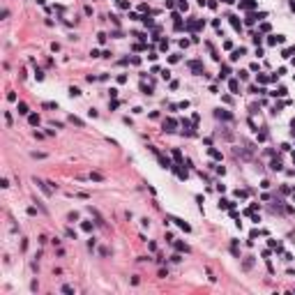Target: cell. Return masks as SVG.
<instances>
[{
    "mask_svg": "<svg viewBox=\"0 0 295 295\" xmlns=\"http://www.w3.org/2000/svg\"><path fill=\"white\" fill-rule=\"evenodd\" d=\"M35 185H39V189H42L46 196H51V194H53V187H49L51 182H44V180H37V178H35Z\"/></svg>",
    "mask_w": 295,
    "mask_h": 295,
    "instance_id": "6da1fadb",
    "label": "cell"
},
{
    "mask_svg": "<svg viewBox=\"0 0 295 295\" xmlns=\"http://www.w3.org/2000/svg\"><path fill=\"white\" fill-rule=\"evenodd\" d=\"M171 221H175V224H178V226H180V228L185 230V233H189V230H192V226H189V224H187V221H182V219H178V217H173V219H171Z\"/></svg>",
    "mask_w": 295,
    "mask_h": 295,
    "instance_id": "7a4b0ae2",
    "label": "cell"
},
{
    "mask_svg": "<svg viewBox=\"0 0 295 295\" xmlns=\"http://www.w3.org/2000/svg\"><path fill=\"white\" fill-rule=\"evenodd\" d=\"M175 125H178V122H175L173 118H168V120H164V131H175Z\"/></svg>",
    "mask_w": 295,
    "mask_h": 295,
    "instance_id": "3957f363",
    "label": "cell"
},
{
    "mask_svg": "<svg viewBox=\"0 0 295 295\" xmlns=\"http://www.w3.org/2000/svg\"><path fill=\"white\" fill-rule=\"evenodd\" d=\"M189 67H192V69H194L196 74H201V71H203V65H201L198 60H194V62H189Z\"/></svg>",
    "mask_w": 295,
    "mask_h": 295,
    "instance_id": "277c9868",
    "label": "cell"
},
{
    "mask_svg": "<svg viewBox=\"0 0 295 295\" xmlns=\"http://www.w3.org/2000/svg\"><path fill=\"white\" fill-rule=\"evenodd\" d=\"M230 23H233V28H235V30H242V23L237 21V16H230Z\"/></svg>",
    "mask_w": 295,
    "mask_h": 295,
    "instance_id": "5b68a950",
    "label": "cell"
},
{
    "mask_svg": "<svg viewBox=\"0 0 295 295\" xmlns=\"http://www.w3.org/2000/svg\"><path fill=\"white\" fill-rule=\"evenodd\" d=\"M217 118H224V120H230V113H226V111H221V108H217Z\"/></svg>",
    "mask_w": 295,
    "mask_h": 295,
    "instance_id": "8992f818",
    "label": "cell"
},
{
    "mask_svg": "<svg viewBox=\"0 0 295 295\" xmlns=\"http://www.w3.org/2000/svg\"><path fill=\"white\" fill-rule=\"evenodd\" d=\"M219 208H224V210H226V208H233V201H226V198H221V201H219Z\"/></svg>",
    "mask_w": 295,
    "mask_h": 295,
    "instance_id": "52a82bcc",
    "label": "cell"
},
{
    "mask_svg": "<svg viewBox=\"0 0 295 295\" xmlns=\"http://www.w3.org/2000/svg\"><path fill=\"white\" fill-rule=\"evenodd\" d=\"M26 113H28V104L21 101V104H19V115H26Z\"/></svg>",
    "mask_w": 295,
    "mask_h": 295,
    "instance_id": "ba28073f",
    "label": "cell"
},
{
    "mask_svg": "<svg viewBox=\"0 0 295 295\" xmlns=\"http://www.w3.org/2000/svg\"><path fill=\"white\" fill-rule=\"evenodd\" d=\"M81 228L85 230V233H90V230H92V221H83V224H81Z\"/></svg>",
    "mask_w": 295,
    "mask_h": 295,
    "instance_id": "9c48e42d",
    "label": "cell"
},
{
    "mask_svg": "<svg viewBox=\"0 0 295 295\" xmlns=\"http://www.w3.org/2000/svg\"><path fill=\"white\" fill-rule=\"evenodd\" d=\"M69 95H71V97H81V90H78V88H74V85H71V88H69Z\"/></svg>",
    "mask_w": 295,
    "mask_h": 295,
    "instance_id": "30bf717a",
    "label": "cell"
},
{
    "mask_svg": "<svg viewBox=\"0 0 295 295\" xmlns=\"http://www.w3.org/2000/svg\"><path fill=\"white\" fill-rule=\"evenodd\" d=\"M175 249H178V251H189V247L182 244V242H175Z\"/></svg>",
    "mask_w": 295,
    "mask_h": 295,
    "instance_id": "8fae6325",
    "label": "cell"
},
{
    "mask_svg": "<svg viewBox=\"0 0 295 295\" xmlns=\"http://www.w3.org/2000/svg\"><path fill=\"white\" fill-rule=\"evenodd\" d=\"M106 37H108L106 33H97V42H99V44H104V42H106Z\"/></svg>",
    "mask_w": 295,
    "mask_h": 295,
    "instance_id": "7c38bea8",
    "label": "cell"
},
{
    "mask_svg": "<svg viewBox=\"0 0 295 295\" xmlns=\"http://www.w3.org/2000/svg\"><path fill=\"white\" fill-rule=\"evenodd\" d=\"M226 76H228V67L224 65V67H221V71H219V78H226Z\"/></svg>",
    "mask_w": 295,
    "mask_h": 295,
    "instance_id": "4fadbf2b",
    "label": "cell"
},
{
    "mask_svg": "<svg viewBox=\"0 0 295 295\" xmlns=\"http://www.w3.org/2000/svg\"><path fill=\"white\" fill-rule=\"evenodd\" d=\"M228 85H230V90H233V92H237V90H240V85H237V81H235V78H233V81H230Z\"/></svg>",
    "mask_w": 295,
    "mask_h": 295,
    "instance_id": "5bb4252c",
    "label": "cell"
},
{
    "mask_svg": "<svg viewBox=\"0 0 295 295\" xmlns=\"http://www.w3.org/2000/svg\"><path fill=\"white\" fill-rule=\"evenodd\" d=\"M251 265H254V261H251V258H247V261L242 263V267H244V270H251Z\"/></svg>",
    "mask_w": 295,
    "mask_h": 295,
    "instance_id": "9a60e30c",
    "label": "cell"
},
{
    "mask_svg": "<svg viewBox=\"0 0 295 295\" xmlns=\"http://www.w3.org/2000/svg\"><path fill=\"white\" fill-rule=\"evenodd\" d=\"M141 21H143V23H145V26H148V28H150V26H152V19H150V16H141Z\"/></svg>",
    "mask_w": 295,
    "mask_h": 295,
    "instance_id": "2e32d148",
    "label": "cell"
},
{
    "mask_svg": "<svg viewBox=\"0 0 295 295\" xmlns=\"http://www.w3.org/2000/svg\"><path fill=\"white\" fill-rule=\"evenodd\" d=\"M44 108H58L56 101H44Z\"/></svg>",
    "mask_w": 295,
    "mask_h": 295,
    "instance_id": "e0dca14e",
    "label": "cell"
},
{
    "mask_svg": "<svg viewBox=\"0 0 295 295\" xmlns=\"http://www.w3.org/2000/svg\"><path fill=\"white\" fill-rule=\"evenodd\" d=\"M28 120H30V125H37L39 122V115H28Z\"/></svg>",
    "mask_w": 295,
    "mask_h": 295,
    "instance_id": "ac0fdd59",
    "label": "cell"
},
{
    "mask_svg": "<svg viewBox=\"0 0 295 295\" xmlns=\"http://www.w3.org/2000/svg\"><path fill=\"white\" fill-rule=\"evenodd\" d=\"M240 5H242V7H247V9H249V7H254V5H256V2H251V0H244V2H240Z\"/></svg>",
    "mask_w": 295,
    "mask_h": 295,
    "instance_id": "d6986e66",
    "label": "cell"
},
{
    "mask_svg": "<svg viewBox=\"0 0 295 295\" xmlns=\"http://www.w3.org/2000/svg\"><path fill=\"white\" fill-rule=\"evenodd\" d=\"M141 90H143L145 95H152V88H150V85H141Z\"/></svg>",
    "mask_w": 295,
    "mask_h": 295,
    "instance_id": "ffe728a7",
    "label": "cell"
},
{
    "mask_svg": "<svg viewBox=\"0 0 295 295\" xmlns=\"http://www.w3.org/2000/svg\"><path fill=\"white\" fill-rule=\"evenodd\" d=\"M69 120H71V122H74V125H78V127H83V120H78V118H74V115H71V118H69Z\"/></svg>",
    "mask_w": 295,
    "mask_h": 295,
    "instance_id": "44dd1931",
    "label": "cell"
},
{
    "mask_svg": "<svg viewBox=\"0 0 295 295\" xmlns=\"http://www.w3.org/2000/svg\"><path fill=\"white\" fill-rule=\"evenodd\" d=\"M67 219H69V221H76V219H78V212H69V217H67Z\"/></svg>",
    "mask_w": 295,
    "mask_h": 295,
    "instance_id": "7402d4cb",
    "label": "cell"
},
{
    "mask_svg": "<svg viewBox=\"0 0 295 295\" xmlns=\"http://www.w3.org/2000/svg\"><path fill=\"white\" fill-rule=\"evenodd\" d=\"M270 166H272L274 171H279V168H281V162H277V159H274V162H272V164H270Z\"/></svg>",
    "mask_w": 295,
    "mask_h": 295,
    "instance_id": "603a6c76",
    "label": "cell"
},
{
    "mask_svg": "<svg viewBox=\"0 0 295 295\" xmlns=\"http://www.w3.org/2000/svg\"><path fill=\"white\" fill-rule=\"evenodd\" d=\"M237 76H240V81H247V76H249V71H240Z\"/></svg>",
    "mask_w": 295,
    "mask_h": 295,
    "instance_id": "cb8c5ba5",
    "label": "cell"
},
{
    "mask_svg": "<svg viewBox=\"0 0 295 295\" xmlns=\"http://www.w3.org/2000/svg\"><path fill=\"white\" fill-rule=\"evenodd\" d=\"M67 237H74V240H76V230H71V228H67Z\"/></svg>",
    "mask_w": 295,
    "mask_h": 295,
    "instance_id": "d4e9b609",
    "label": "cell"
}]
</instances>
